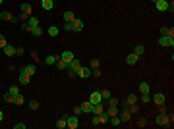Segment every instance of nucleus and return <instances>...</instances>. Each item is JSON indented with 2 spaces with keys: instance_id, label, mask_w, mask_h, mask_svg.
<instances>
[{
  "instance_id": "obj_1",
  "label": "nucleus",
  "mask_w": 174,
  "mask_h": 129,
  "mask_svg": "<svg viewBox=\"0 0 174 129\" xmlns=\"http://www.w3.org/2000/svg\"><path fill=\"white\" fill-rule=\"evenodd\" d=\"M118 118H120V121L126 123V121H130V118H131V112L128 110V108H122V110L118 112Z\"/></svg>"
},
{
  "instance_id": "obj_2",
  "label": "nucleus",
  "mask_w": 174,
  "mask_h": 129,
  "mask_svg": "<svg viewBox=\"0 0 174 129\" xmlns=\"http://www.w3.org/2000/svg\"><path fill=\"white\" fill-rule=\"evenodd\" d=\"M157 125H161V127H172L170 123H168V116L166 114H159V116H157Z\"/></svg>"
},
{
  "instance_id": "obj_3",
  "label": "nucleus",
  "mask_w": 174,
  "mask_h": 129,
  "mask_svg": "<svg viewBox=\"0 0 174 129\" xmlns=\"http://www.w3.org/2000/svg\"><path fill=\"white\" fill-rule=\"evenodd\" d=\"M159 44H161V46H174V37H166V35H161Z\"/></svg>"
},
{
  "instance_id": "obj_4",
  "label": "nucleus",
  "mask_w": 174,
  "mask_h": 129,
  "mask_svg": "<svg viewBox=\"0 0 174 129\" xmlns=\"http://www.w3.org/2000/svg\"><path fill=\"white\" fill-rule=\"evenodd\" d=\"M151 100H153V102H155V104H157V106H161V104H165V100H166V96H165V95H162V92H155V95H153V96H151Z\"/></svg>"
},
{
  "instance_id": "obj_5",
  "label": "nucleus",
  "mask_w": 174,
  "mask_h": 129,
  "mask_svg": "<svg viewBox=\"0 0 174 129\" xmlns=\"http://www.w3.org/2000/svg\"><path fill=\"white\" fill-rule=\"evenodd\" d=\"M66 121H68V127L70 129H77V125H80V121H77V116H66Z\"/></svg>"
},
{
  "instance_id": "obj_6",
  "label": "nucleus",
  "mask_w": 174,
  "mask_h": 129,
  "mask_svg": "<svg viewBox=\"0 0 174 129\" xmlns=\"http://www.w3.org/2000/svg\"><path fill=\"white\" fill-rule=\"evenodd\" d=\"M22 15H23V18H29V15H33V8H31V4H27V2L22 4Z\"/></svg>"
},
{
  "instance_id": "obj_7",
  "label": "nucleus",
  "mask_w": 174,
  "mask_h": 129,
  "mask_svg": "<svg viewBox=\"0 0 174 129\" xmlns=\"http://www.w3.org/2000/svg\"><path fill=\"white\" fill-rule=\"evenodd\" d=\"M89 102H91V104H97V102H103L101 91H93V92H91V96H89Z\"/></svg>"
},
{
  "instance_id": "obj_8",
  "label": "nucleus",
  "mask_w": 174,
  "mask_h": 129,
  "mask_svg": "<svg viewBox=\"0 0 174 129\" xmlns=\"http://www.w3.org/2000/svg\"><path fill=\"white\" fill-rule=\"evenodd\" d=\"M80 68H81V62L77 58H73L72 62H68V69H72V71H76V73H77V69H80Z\"/></svg>"
},
{
  "instance_id": "obj_9",
  "label": "nucleus",
  "mask_w": 174,
  "mask_h": 129,
  "mask_svg": "<svg viewBox=\"0 0 174 129\" xmlns=\"http://www.w3.org/2000/svg\"><path fill=\"white\" fill-rule=\"evenodd\" d=\"M19 71H23V73H27L29 77H33V75H35V71H37V68H35L33 64H27V66H23V68L19 69Z\"/></svg>"
},
{
  "instance_id": "obj_10",
  "label": "nucleus",
  "mask_w": 174,
  "mask_h": 129,
  "mask_svg": "<svg viewBox=\"0 0 174 129\" xmlns=\"http://www.w3.org/2000/svg\"><path fill=\"white\" fill-rule=\"evenodd\" d=\"M138 62H139V56H138V54H134V52H131V54L126 56V64H128V66H135Z\"/></svg>"
},
{
  "instance_id": "obj_11",
  "label": "nucleus",
  "mask_w": 174,
  "mask_h": 129,
  "mask_svg": "<svg viewBox=\"0 0 174 129\" xmlns=\"http://www.w3.org/2000/svg\"><path fill=\"white\" fill-rule=\"evenodd\" d=\"M155 8L159 10V12H166V10H168V2H166V0H157Z\"/></svg>"
},
{
  "instance_id": "obj_12",
  "label": "nucleus",
  "mask_w": 174,
  "mask_h": 129,
  "mask_svg": "<svg viewBox=\"0 0 174 129\" xmlns=\"http://www.w3.org/2000/svg\"><path fill=\"white\" fill-rule=\"evenodd\" d=\"M77 75H80L81 79H87V77L91 75V68H83V66H81V68L77 69Z\"/></svg>"
},
{
  "instance_id": "obj_13",
  "label": "nucleus",
  "mask_w": 174,
  "mask_h": 129,
  "mask_svg": "<svg viewBox=\"0 0 174 129\" xmlns=\"http://www.w3.org/2000/svg\"><path fill=\"white\" fill-rule=\"evenodd\" d=\"M19 83H22L23 87H27V85L31 83V77H29L27 73H23V71H19Z\"/></svg>"
},
{
  "instance_id": "obj_14",
  "label": "nucleus",
  "mask_w": 174,
  "mask_h": 129,
  "mask_svg": "<svg viewBox=\"0 0 174 129\" xmlns=\"http://www.w3.org/2000/svg\"><path fill=\"white\" fill-rule=\"evenodd\" d=\"M135 102H138V95H128V96H126V102H124V108L135 104Z\"/></svg>"
},
{
  "instance_id": "obj_15",
  "label": "nucleus",
  "mask_w": 174,
  "mask_h": 129,
  "mask_svg": "<svg viewBox=\"0 0 174 129\" xmlns=\"http://www.w3.org/2000/svg\"><path fill=\"white\" fill-rule=\"evenodd\" d=\"M72 31H83V21H81V19H73V21H72Z\"/></svg>"
},
{
  "instance_id": "obj_16",
  "label": "nucleus",
  "mask_w": 174,
  "mask_h": 129,
  "mask_svg": "<svg viewBox=\"0 0 174 129\" xmlns=\"http://www.w3.org/2000/svg\"><path fill=\"white\" fill-rule=\"evenodd\" d=\"M60 58L64 60V62H72L73 58H76V56H73V52H72V50H64V52H62V56H60Z\"/></svg>"
},
{
  "instance_id": "obj_17",
  "label": "nucleus",
  "mask_w": 174,
  "mask_h": 129,
  "mask_svg": "<svg viewBox=\"0 0 174 129\" xmlns=\"http://www.w3.org/2000/svg\"><path fill=\"white\" fill-rule=\"evenodd\" d=\"M81 106V112H85V114H91V110H93V104L89 100H85L83 104H80Z\"/></svg>"
},
{
  "instance_id": "obj_18",
  "label": "nucleus",
  "mask_w": 174,
  "mask_h": 129,
  "mask_svg": "<svg viewBox=\"0 0 174 129\" xmlns=\"http://www.w3.org/2000/svg\"><path fill=\"white\" fill-rule=\"evenodd\" d=\"M62 18H64V23H72L73 19H76V14H73V12H64Z\"/></svg>"
},
{
  "instance_id": "obj_19",
  "label": "nucleus",
  "mask_w": 174,
  "mask_h": 129,
  "mask_svg": "<svg viewBox=\"0 0 174 129\" xmlns=\"http://www.w3.org/2000/svg\"><path fill=\"white\" fill-rule=\"evenodd\" d=\"M54 66H56V68L60 69V71H62V69H68V62H64V60L60 58V56H58V60H56V64H54Z\"/></svg>"
},
{
  "instance_id": "obj_20",
  "label": "nucleus",
  "mask_w": 174,
  "mask_h": 129,
  "mask_svg": "<svg viewBox=\"0 0 174 129\" xmlns=\"http://www.w3.org/2000/svg\"><path fill=\"white\" fill-rule=\"evenodd\" d=\"M101 112H104V106H103V102H97V104H93V110H91V114H101Z\"/></svg>"
},
{
  "instance_id": "obj_21",
  "label": "nucleus",
  "mask_w": 174,
  "mask_h": 129,
  "mask_svg": "<svg viewBox=\"0 0 174 129\" xmlns=\"http://www.w3.org/2000/svg\"><path fill=\"white\" fill-rule=\"evenodd\" d=\"M41 8L43 10H52L54 8V2H52V0H41Z\"/></svg>"
},
{
  "instance_id": "obj_22",
  "label": "nucleus",
  "mask_w": 174,
  "mask_h": 129,
  "mask_svg": "<svg viewBox=\"0 0 174 129\" xmlns=\"http://www.w3.org/2000/svg\"><path fill=\"white\" fill-rule=\"evenodd\" d=\"M56 60H58V56H54V54H49V56L45 58V64H46V66H54V64H56Z\"/></svg>"
},
{
  "instance_id": "obj_23",
  "label": "nucleus",
  "mask_w": 174,
  "mask_h": 129,
  "mask_svg": "<svg viewBox=\"0 0 174 129\" xmlns=\"http://www.w3.org/2000/svg\"><path fill=\"white\" fill-rule=\"evenodd\" d=\"M2 50H4V54H6V56H14L15 54V46H12V44H6Z\"/></svg>"
},
{
  "instance_id": "obj_24",
  "label": "nucleus",
  "mask_w": 174,
  "mask_h": 129,
  "mask_svg": "<svg viewBox=\"0 0 174 129\" xmlns=\"http://www.w3.org/2000/svg\"><path fill=\"white\" fill-rule=\"evenodd\" d=\"M54 125H56V129H64V127H68V121H66V116H62L60 120H58V121L54 123Z\"/></svg>"
},
{
  "instance_id": "obj_25",
  "label": "nucleus",
  "mask_w": 174,
  "mask_h": 129,
  "mask_svg": "<svg viewBox=\"0 0 174 129\" xmlns=\"http://www.w3.org/2000/svg\"><path fill=\"white\" fill-rule=\"evenodd\" d=\"M23 102H25V98H23V95H22V92H18V95L14 96V104H15V106H22Z\"/></svg>"
},
{
  "instance_id": "obj_26",
  "label": "nucleus",
  "mask_w": 174,
  "mask_h": 129,
  "mask_svg": "<svg viewBox=\"0 0 174 129\" xmlns=\"http://www.w3.org/2000/svg\"><path fill=\"white\" fill-rule=\"evenodd\" d=\"M0 19H2V21H12L14 15L10 14V12H0Z\"/></svg>"
},
{
  "instance_id": "obj_27",
  "label": "nucleus",
  "mask_w": 174,
  "mask_h": 129,
  "mask_svg": "<svg viewBox=\"0 0 174 129\" xmlns=\"http://www.w3.org/2000/svg\"><path fill=\"white\" fill-rule=\"evenodd\" d=\"M29 33L33 35V37H41V35H43V29L37 25V27H31V29H29Z\"/></svg>"
},
{
  "instance_id": "obj_28",
  "label": "nucleus",
  "mask_w": 174,
  "mask_h": 129,
  "mask_svg": "<svg viewBox=\"0 0 174 129\" xmlns=\"http://www.w3.org/2000/svg\"><path fill=\"white\" fill-rule=\"evenodd\" d=\"M108 123H110L112 127H118L122 121H120V118H118V116H112V118H108Z\"/></svg>"
},
{
  "instance_id": "obj_29",
  "label": "nucleus",
  "mask_w": 174,
  "mask_h": 129,
  "mask_svg": "<svg viewBox=\"0 0 174 129\" xmlns=\"http://www.w3.org/2000/svg\"><path fill=\"white\" fill-rule=\"evenodd\" d=\"M149 91H151L149 83H147V81H141L139 83V92H149Z\"/></svg>"
},
{
  "instance_id": "obj_30",
  "label": "nucleus",
  "mask_w": 174,
  "mask_h": 129,
  "mask_svg": "<svg viewBox=\"0 0 174 129\" xmlns=\"http://www.w3.org/2000/svg\"><path fill=\"white\" fill-rule=\"evenodd\" d=\"M161 35H166V37H174V29L170 27H161Z\"/></svg>"
},
{
  "instance_id": "obj_31",
  "label": "nucleus",
  "mask_w": 174,
  "mask_h": 129,
  "mask_svg": "<svg viewBox=\"0 0 174 129\" xmlns=\"http://www.w3.org/2000/svg\"><path fill=\"white\" fill-rule=\"evenodd\" d=\"M118 106H110L108 110H107V114H108V118H112V116H118Z\"/></svg>"
},
{
  "instance_id": "obj_32",
  "label": "nucleus",
  "mask_w": 174,
  "mask_h": 129,
  "mask_svg": "<svg viewBox=\"0 0 174 129\" xmlns=\"http://www.w3.org/2000/svg\"><path fill=\"white\" fill-rule=\"evenodd\" d=\"M27 25H29V27H37V25H39V19H37L35 15H29V21H27Z\"/></svg>"
},
{
  "instance_id": "obj_33",
  "label": "nucleus",
  "mask_w": 174,
  "mask_h": 129,
  "mask_svg": "<svg viewBox=\"0 0 174 129\" xmlns=\"http://www.w3.org/2000/svg\"><path fill=\"white\" fill-rule=\"evenodd\" d=\"M99 116V120H101V125L103 123H108V114L107 112H101V114H97Z\"/></svg>"
},
{
  "instance_id": "obj_34",
  "label": "nucleus",
  "mask_w": 174,
  "mask_h": 129,
  "mask_svg": "<svg viewBox=\"0 0 174 129\" xmlns=\"http://www.w3.org/2000/svg\"><path fill=\"white\" fill-rule=\"evenodd\" d=\"M4 102H10V104H14V95H12V92H4Z\"/></svg>"
},
{
  "instance_id": "obj_35",
  "label": "nucleus",
  "mask_w": 174,
  "mask_h": 129,
  "mask_svg": "<svg viewBox=\"0 0 174 129\" xmlns=\"http://www.w3.org/2000/svg\"><path fill=\"white\" fill-rule=\"evenodd\" d=\"M143 52H145V46H143V44H138V46L134 48V54H138V56H141Z\"/></svg>"
},
{
  "instance_id": "obj_36",
  "label": "nucleus",
  "mask_w": 174,
  "mask_h": 129,
  "mask_svg": "<svg viewBox=\"0 0 174 129\" xmlns=\"http://www.w3.org/2000/svg\"><path fill=\"white\" fill-rule=\"evenodd\" d=\"M101 96H103V100H108L110 96H112V92H110L108 89H104V91H101Z\"/></svg>"
},
{
  "instance_id": "obj_37",
  "label": "nucleus",
  "mask_w": 174,
  "mask_h": 129,
  "mask_svg": "<svg viewBox=\"0 0 174 129\" xmlns=\"http://www.w3.org/2000/svg\"><path fill=\"white\" fill-rule=\"evenodd\" d=\"M49 35H50V37H56V35H58V27H56V25H50V27H49Z\"/></svg>"
},
{
  "instance_id": "obj_38",
  "label": "nucleus",
  "mask_w": 174,
  "mask_h": 129,
  "mask_svg": "<svg viewBox=\"0 0 174 129\" xmlns=\"http://www.w3.org/2000/svg\"><path fill=\"white\" fill-rule=\"evenodd\" d=\"M141 102H145V104H147V102H151V95H149V92H141Z\"/></svg>"
},
{
  "instance_id": "obj_39",
  "label": "nucleus",
  "mask_w": 174,
  "mask_h": 129,
  "mask_svg": "<svg viewBox=\"0 0 174 129\" xmlns=\"http://www.w3.org/2000/svg\"><path fill=\"white\" fill-rule=\"evenodd\" d=\"M99 66H101V62H99L97 58H93V60H91V64H89V68L95 69V68H99Z\"/></svg>"
},
{
  "instance_id": "obj_40",
  "label": "nucleus",
  "mask_w": 174,
  "mask_h": 129,
  "mask_svg": "<svg viewBox=\"0 0 174 129\" xmlns=\"http://www.w3.org/2000/svg\"><path fill=\"white\" fill-rule=\"evenodd\" d=\"M29 108H31V110H37V108H39V100H29Z\"/></svg>"
},
{
  "instance_id": "obj_41",
  "label": "nucleus",
  "mask_w": 174,
  "mask_h": 129,
  "mask_svg": "<svg viewBox=\"0 0 174 129\" xmlns=\"http://www.w3.org/2000/svg\"><path fill=\"white\" fill-rule=\"evenodd\" d=\"M8 44V40H6V37H4L2 33H0V48H4V46Z\"/></svg>"
},
{
  "instance_id": "obj_42",
  "label": "nucleus",
  "mask_w": 174,
  "mask_h": 129,
  "mask_svg": "<svg viewBox=\"0 0 174 129\" xmlns=\"http://www.w3.org/2000/svg\"><path fill=\"white\" fill-rule=\"evenodd\" d=\"M128 110L131 112V114H135V112L139 110V106H138V102H135V104H131V106H128Z\"/></svg>"
},
{
  "instance_id": "obj_43",
  "label": "nucleus",
  "mask_w": 174,
  "mask_h": 129,
  "mask_svg": "<svg viewBox=\"0 0 174 129\" xmlns=\"http://www.w3.org/2000/svg\"><path fill=\"white\" fill-rule=\"evenodd\" d=\"M108 102H110V106H118V104H120L116 96H110V98H108Z\"/></svg>"
},
{
  "instance_id": "obj_44",
  "label": "nucleus",
  "mask_w": 174,
  "mask_h": 129,
  "mask_svg": "<svg viewBox=\"0 0 174 129\" xmlns=\"http://www.w3.org/2000/svg\"><path fill=\"white\" fill-rule=\"evenodd\" d=\"M93 125H95V127L101 125V120H99V116H97V114H93Z\"/></svg>"
},
{
  "instance_id": "obj_45",
  "label": "nucleus",
  "mask_w": 174,
  "mask_h": 129,
  "mask_svg": "<svg viewBox=\"0 0 174 129\" xmlns=\"http://www.w3.org/2000/svg\"><path fill=\"white\" fill-rule=\"evenodd\" d=\"M10 92H12V95L15 96V95H18V92H19V89H18V87H15V85H12V87H10Z\"/></svg>"
},
{
  "instance_id": "obj_46",
  "label": "nucleus",
  "mask_w": 174,
  "mask_h": 129,
  "mask_svg": "<svg viewBox=\"0 0 174 129\" xmlns=\"http://www.w3.org/2000/svg\"><path fill=\"white\" fill-rule=\"evenodd\" d=\"M91 73H93V77H101V69L95 68V69H91Z\"/></svg>"
},
{
  "instance_id": "obj_47",
  "label": "nucleus",
  "mask_w": 174,
  "mask_h": 129,
  "mask_svg": "<svg viewBox=\"0 0 174 129\" xmlns=\"http://www.w3.org/2000/svg\"><path fill=\"white\" fill-rule=\"evenodd\" d=\"M138 125H139V127H145V125H147V120H145V118H139Z\"/></svg>"
},
{
  "instance_id": "obj_48",
  "label": "nucleus",
  "mask_w": 174,
  "mask_h": 129,
  "mask_svg": "<svg viewBox=\"0 0 174 129\" xmlns=\"http://www.w3.org/2000/svg\"><path fill=\"white\" fill-rule=\"evenodd\" d=\"M80 114H83V112H81V106H76V108H73V116H80Z\"/></svg>"
},
{
  "instance_id": "obj_49",
  "label": "nucleus",
  "mask_w": 174,
  "mask_h": 129,
  "mask_svg": "<svg viewBox=\"0 0 174 129\" xmlns=\"http://www.w3.org/2000/svg\"><path fill=\"white\" fill-rule=\"evenodd\" d=\"M68 77H70V79H76L77 73H76V71H72V69H68Z\"/></svg>"
},
{
  "instance_id": "obj_50",
  "label": "nucleus",
  "mask_w": 174,
  "mask_h": 129,
  "mask_svg": "<svg viewBox=\"0 0 174 129\" xmlns=\"http://www.w3.org/2000/svg\"><path fill=\"white\" fill-rule=\"evenodd\" d=\"M15 54H18V56H23V48H22V46H15Z\"/></svg>"
},
{
  "instance_id": "obj_51",
  "label": "nucleus",
  "mask_w": 174,
  "mask_h": 129,
  "mask_svg": "<svg viewBox=\"0 0 174 129\" xmlns=\"http://www.w3.org/2000/svg\"><path fill=\"white\" fill-rule=\"evenodd\" d=\"M27 125H25V123H15V129H25Z\"/></svg>"
},
{
  "instance_id": "obj_52",
  "label": "nucleus",
  "mask_w": 174,
  "mask_h": 129,
  "mask_svg": "<svg viewBox=\"0 0 174 129\" xmlns=\"http://www.w3.org/2000/svg\"><path fill=\"white\" fill-rule=\"evenodd\" d=\"M64 31H72V23H64Z\"/></svg>"
},
{
  "instance_id": "obj_53",
  "label": "nucleus",
  "mask_w": 174,
  "mask_h": 129,
  "mask_svg": "<svg viewBox=\"0 0 174 129\" xmlns=\"http://www.w3.org/2000/svg\"><path fill=\"white\" fill-rule=\"evenodd\" d=\"M4 120V114H2V110H0V121H2Z\"/></svg>"
},
{
  "instance_id": "obj_54",
  "label": "nucleus",
  "mask_w": 174,
  "mask_h": 129,
  "mask_svg": "<svg viewBox=\"0 0 174 129\" xmlns=\"http://www.w3.org/2000/svg\"><path fill=\"white\" fill-rule=\"evenodd\" d=\"M151 2H153V4H155V2H157V0H151Z\"/></svg>"
},
{
  "instance_id": "obj_55",
  "label": "nucleus",
  "mask_w": 174,
  "mask_h": 129,
  "mask_svg": "<svg viewBox=\"0 0 174 129\" xmlns=\"http://www.w3.org/2000/svg\"><path fill=\"white\" fill-rule=\"evenodd\" d=\"M2 2H4V0H0V4H2Z\"/></svg>"
}]
</instances>
